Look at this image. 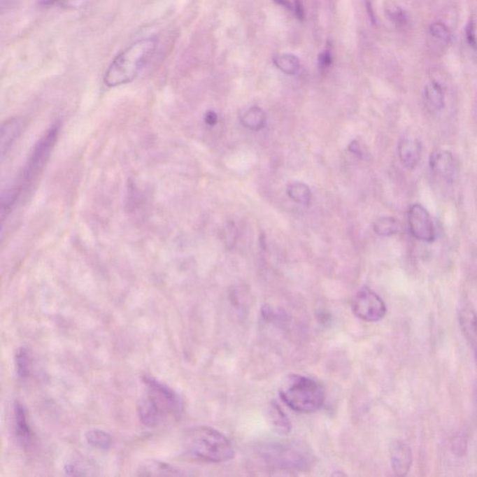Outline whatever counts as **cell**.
Returning <instances> with one entry per match:
<instances>
[{
	"label": "cell",
	"instance_id": "cell-31",
	"mask_svg": "<svg viewBox=\"0 0 477 477\" xmlns=\"http://www.w3.org/2000/svg\"><path fill=\"white\" fill-rule=\"evenodd\" d=\"M349 150L356 155H362L361 147L357 141H353L349 145Z\"/></svg>",
	"mask_w": 477,
	"mask_h": 477
},
{
	"label": "cell",
	"instance_id": "cell-17",
	"mask_svg": "<svg viewBox=\"0 0 477 477\" xmlns=\"http://www.w3.org/2000/svg\"><path fill=\"white\" fill-rule=\"evenodd\" d=\"M241 124L252 131H259L266 124V114L262 108L252 106L244 111L241 117Z\"/></svg>",
	"mask_w": 477,
	"mask_h": 477
},
{
	"label": "cell",
	"instance_id": "cell-29",
	"mask_svg": "<svg viewBox=\"0 0 477 477\" xmlns=\"http://www.w3.org/2000/svg\"><path fill=\"white\" fill-rule=\"evenodd\" d=\"M332 64V56L328 50H325L321 56H320V66L322 69H328Z\"/></svg>",
	"mask_w": 477,
	"mask_h": 477
},
{
	"label": "cell",
	"instance_id": "cell-16",
	"mask_svg": "<svg viewBox=\"0 0 477 477\" xmlns=\"http://www.w3.org/2000/svg\"><path fill=\"white\" fill-rule=\"evenodd\" d=\"M178 468L158 461H148L141 465L138 470V476H185Z\"/></svg>",
	"mask_w": 477,
	"mask_h": 477
},
{
	"label": "cell",
	"instance_id": "cell-24",
	"mask_svg": "<svg viewBox=\"0 0 477 477\" xmlns=\"http://www.w3.org/2000/svg\"><path fill=\"white\" fill-rule=\"evenodd\" d=\"M374 231L378 236L389 237L397 234L399 231V224L394 218H383L377 220L374 225Z\"/></svg>",
	"mask_w": 477,
	"mask_h": 477
},
{
	"label": "cell",
	"instance_id": "cell-7",
	"mask_svg": "<svg viewBox=\"0 0 477 477\" xmlns=\"http://www.w3.org/2000/svg\"><path fill=\"white\" fill-rule=\"evenodd\" d=\"M353 313L366 322H378L385 316L386 306L381 297L369 287L361 288L353 297Z\"/></svg>",
	"mask_w": 477,
	"mask_h": 477
},
{
	"label": "cell",
	"instance_id": "cell-32",
	"mask_svg": "<svg viewBox=\"0 0 477 477\" xmlns=\"http://www.w3.org/2000/svg\"><path fill=\"white\" fill-rule=\"evenodd\" d=\"M60 1H64V0H42V4L50 5V4H55V3H57V2H60Z\"/></svg>",
	"mask_w": 477,
	"mask_h": 477
},
{
	"label": "cell",
	"instance_id": "cell-27",
	"mask_svg": "<svg viewBox=\"0 0 477 477\" xmlns=\"http://www.w3.org/2000/svg\"><path fill=\"white\" fill-rule=\"evenodd\" d=\"M90 469H91V467L89 468L88 465L86 464H83V462H81V464H78V462L69 464L64 468V471H66L67 475L69 476L92 475V473L90 472Z\"/></svg>",
	"mask_w": 477,
	"mask_h": 477
},
{
	"label": "cell",
	"instance_id": "cell-23",
	"mask_svg": "<svg viewBox=\"0 0 477 477\" xmlns=\"http://www.w3.org/2000/svg\"><path fill=\"white\" fill-rule=\"evenodd\" d=\"M387 16L390 21L397 27L405 28L408 27L409 20L406 11L395 2H390L386 7Z\"/></svg>",
	"mask_w": 477,
	"mask_h": 477
},
{
	"label": "cell",
	"instance_id": "cell-12",
	"mask_svg": "<svg viewBox=\"0 0 477 477\" xmlns=\"http://www.w3.org/2000/svg\"><path fill=\"white\" fill-rule=\"evenodd\" d=\"M137 413L143 425L148 427H157L166 422L167 417L156 408L147 397H143L137 405Z\"/></svg>",
	"mask_w": 477,
	"mask_h": 477
},
{
	"label": "cell",
	"instance_id": "cell-25",
	"mask_svg": "<svg viewBox=\"0 0 477 477\" xmlns=\"http://www.w3.org/2000/svg\"><path fill=\"white\" fill-rule=\"evenodd\" d=\"M272 420L274 422L275 426L280 431L288 432L290 428V423L287 417L285 416L283 412L277 406H272Z\"/></svg>",
	"mask_w": 477,
	"mask_h": 477
},
{
	"label": "cell",
	"instance_id": "cell-9",
	"mask_svg": "<svg viewBox=\"0 0 477 477\" xmlns=\"http://www.w3.org/2000/svg\"><path fill=\"white\" fill-rule=\"evenodd\" d=\"M432 170L439 178L447 182H453L456 173V162L453 153L447 150H439L431 156Z\"/></svg>",
	"mask_w": 477,
	"mask_h": 477
},
{
	"label": "cell",
	"instance_id": "cell-28",
	"mask_svg": "<svg viewBox=\"0 0 477 477\" xmlns=\"http://www.w3.org/2000/svg\"><path fill=\"white\" fill-rule=\"evenodd\" d=\"M225 240L228 246H234L237 238L236 227L232 222H229L225 229Z\"/></svg>",
	"mask_w": 477,
	"mask_h": 477
},
{
	"label": "cell",
	"instance_id": "cell-1",
	"mask_svg": "<svg viewBox=\"0 0 477 477\" xmlns=\"http://www.w3.org/2000/svg\"><path fill=\"white\" fill-rule=\"evenodd\" d=\"M158 46L156 38L139 39L113 59L106 70L104 83L109 88L130 83L152 58Z\"/></svg>",
	"mask_w": 477,
	"mask_h": 477
},
{
	"label": "cell",
	"instance_id": "cell-6",
	"mask_svg": "<svg viewBox=\"0 0 477 477\" xmlns=\"http://www.w3.org/2000/svg\"><path fill=\"white\" fill-rule=\"evenodd\" d=\"M145 386V397L167 418H180L184 411V402L180 395L166 384L145 375L142 378Z\"/></svg>",
	"mask_w": 477,
	"mask_h": 477
},
{
	"label": "cell",
	"instance_id": "cell-22",
	"mask_svg": "<svg viewBox=\"0 0 477 477\" xmlns=\"http://www.w3.org/2000/svg\"><path fill=\"white\" fill-rule=\"evenodd\" d=\"M429 34H430L431 38H433L440 44H450L451 39H453V34H451L450 28L444 22L440 21L432 22L429 27Z\"/></svg>",
	"mask_w": 477,
	"mask_h": 477
},
{
	"label": "cell",
	"instance_id": "cell-20",
	"mask_svg": "<svg viewBox=\"0 0 477 477\" xmlns=\"http://www.w3.org/2000/svg\"><path fill=\"white\" fill-rule=\"evenodd\" d=\"M274 64L280 71L287 75H296L300 69L299 59L290 53L277 56Z\"/></svg>",
	"mask_w": 477,
	"mask_h": 477
},
{
	"label": "cell",
	"instance_id": "cell-11",
	"mask_svg": "<svg viewBox=\"0 0 477 477\" xmlns=\"http://www.w3.org/2000/svg\"><path fill=\"white\" fill-rule=\"evenodd\" d=\"M422 144L417 139L405 138L398 147V155L404 166L408 170H414L419 165L422 158Z\"/></svg>",
	"mask_w": 477,
	"mask_h": 477
},
{
	"label": "cell",
	"instance_id": "cell-18",
	"mask_svg": "<svg viewBox=\"0 0 477 477\" xmlns=\"http://www.w3.org/2000/svg\"><path fill=\"white\" fill-rule=\"evenodd\" d=\"M85 439L90 446L98 450H108L112 446L111 434L100 429H92L87 432Z\"/></svg>",
	"mask_w": 477,
	"mask_h": 477
},
{
	"label": "cell",
	"instance_id": "cell-4",
	"mask_svg": "<svg viewBox=\"0 0 477 477\" xmlns=\"http://www.w3.org/2000/svg\"><path fill=\"white\" fill-rule=\"evenodd\" d=\"M283 402L299 413H313L325 403V392L321 384L302 375L289 376L280 390Z\"/></svg>",
	"mask_w": 477,
	"mask_h": 477
},
{
	"label": "cell",
	"instance_id": "cell-2",
	"mask_svg": "<svg viewBox=\"0 0 477 477\" xmlns=\"http://www.w3.org/2000/svg\"><path fill=\"white\" fill-rule=\"evenodd\" d=\"M183 450L190 458L214 464L231 461L235 456L231 441L220 432L206 426H199L187 432Z\"/></svg>",
	"mask_w": 477,
	"mask_h": 477
},
{
	"label": "cell",
	"instance_id": "cell-5",
	"mask_svg": "<svg viewBox=\"0 0 477 477\" xmlns=\"http://www.w3.org/2000/svg\"><path fill=\"white\" fill-rule=\"evenodd\" d=\"M59 130L60 128L58 124L53 125L36 143L27 164L24 165L18 183L15 184L21 194L24 192L22 190L29 187L46 166L55 143L57 141Z\"/></svg>",
	"mask_w": 477,
	"mask_h": 477
},
{
	"label": "cell",
	"instance_id": "cell-19",
	"mask_svg": "<svg viewBox=\"0 0 477 477\" xmlns=\"http://www.w3.org/2000/svg\"><path fill=\"white\" fill-rule=\"evenodd\" d=\"M287 194L291 200L296 201L303 206H308L311 201V192L310 187L304 183H299V182H294L291 183L287 187Z\"/></svg>",
	"mask_w": 477,
	"mask_h": 477
},
{
	"label": "cell",
	"instance_id": "cell-13",
	"mask_svg": "<svg viewBox=\"0 0 477 477\" xmlns=\"http://www.w3.org/2000/svg\"><path fill=\"white\" fill-rule=\"evenodd\" d=\"M423 99L425 105L433 112L441 111L445 108V89L442 83L437 80H431L426 84L423 91Z\"/></svg>",
	"mask_w": 477,
	"mask_h": 477
},
{
	"label": "cell",
	"instance_id": "cell-21",
	"mask_svg": "<svg viewBox=\"0 0 477 477\" xmlns=\"http://www.w3.org/2000/svg\"><path fill=\"white\" fill-rule=\"evenodd\" d=\"M16 371L21 380H27L30 373L31 356L25 348H20L15 355Z\"/></svg>",
	"mask_w": 477,
	"mask_h": 477
},
{
	"label": "cell",
	"instance_id": "cell-3",
	"mask_svg": "<svg viewBox=\"0 0 477 477\" xmlns=\"http://www.w3.org/2000/svg\"><path fill=\"white\" fill-rule=\"evenodd\" d=\"M257 454L264 464L277 470H307L314 464L311 448L299 441L265 443L258 446Z\"/></svg>",
	"mask_w": 477,
	"mask_h": 477
},
{
	"label": "cell",
	"instance_id": "cell-8",
	"mask_svg": "<svg viewBox=\"0 0 477 477\" xmlns=\"http://www.w3.org/2000/svg\"><path fill=\"white\" fill-rule=\"evenodd\" d=\"M408 225L417 240L432 243L436 239V229L431 215L422 204H413L409 209Z\"/></svg>",
	"mask_w": 477,
	"mask_h": 477
},
{
	"label": "cell",
	"instance_id": "cell-14",
	"mask_svg": "<svg viewBox=\"0 0 477 477\" xmlns=\"http://www.w3.org/2000/svg\"><path fill=\"white\" fill-rule=\"evenodd\" d=\"M392 465L397 475L404 476L411 465V453L408 446L395 442L391 448Z\"/></svg>",
	"mask_w": 477,
	"mask_h": 477
},
{
	"label": "cell",
	"instance_id": "cell-15",
	"mask_svg": "<svg viewBox=\"0 0 477 477\" xmlns=\"http://www.w3.org/2000/svg\"><path fill=\"white\" fill-rule=\"evenodd\" d=\"M22 125V120L18 118H13V119L8 120L7 122L3 123L1 141H0L2 159H4L6 154L10 151L17 137L21 134Z\"/></svg>",
	"mask_w": 477,
	"mask_h": 477
},
{
	"label": "cell",
	"instance_id": "cell-30",
	"mask_svg": "<svg viewBox=\"0 0 477 477\" xmlns=\"http://www.w3.org/2000/svg\"><path fill=\"white\" fill-rule=\"evenodd\" d=\"M206 122L208 125H215V123L218 122L217 114H215V112L209 111L208 113L206 114Z\"/></svg>",
	"mask_w": 477,
	"mask_h": 477
},
{
	"label": "cell",
	"instance_id": "cell-10",
	"mask_svg": "<svg viewBox=\"0 0 477 477\" xmlns=\"http://www.w3.org/2000/svg\"><path fill=\"white\" fill-rule=\"evenodd\" d=\"M14 423L17 440L22 448H29L33 445L34 434L27 420V409L21 403L14 405Z\"/></svg>",
	"mask_w": 477,
	"mask_h": 477
},
{
	"label": "cell",
	"instance_id": "cell-26",
	"mask_svg": "<svg viewBox=\"0 0 477 477\" xmlns=\"http://www.w3.org/2000/svg\"><path fill=\"white\" fill-rule=\"evenodd\" d=\"M465 36L470 47L477 49V20L475 16L471 17L465 27Z\"/></svg>",
	"mask_w": 477,
	"mask_h": 477
}]
</instances>
